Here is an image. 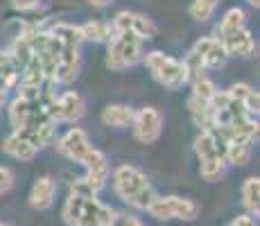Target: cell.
<instances>
[{"label": "cell", "instance_id": "obj_12", "mask_svg": "<svg viewBox=\"0 0 260 226\" xmlns=\"http://www.w3.org/2000/svg\"><path fill=\"white\" fill-rule=\"evenodd\" d=\"M217 41L224 45L229 57H251V54L256 52V41H253L251 32H249L247 27L226 34V37L217 39Z\"/></svg>", "mask_w": 260, "mask_h": 226}, {"label": "cell", "instance_id": "obj_31", "mask_svg": "<svg viewBox=\"0 0 260 226\" xmlns=\"http://www.w3.org/2000/svg\"><path fill=\"white\" fill-rule=\"evenodd\" d=\"M113 0H88V5H93V7H98V9H104V7H109Z\"/></svg>", "mask_w": 260, "mask_h": 226}, {"label": "cell", "instance_id": "obj_24", "mask_svg": "<svg viewBox=\"0 0 260 226\" xmlns=\"http://www.w3.org/2000/svg\"><path fill=\"white\" fill-rule=\"evenodd\" d=\"M217 5H219V0H192L190 3V16L194 18V21H199V23H206L208 18L215 14V9H217Z\"/></svg>", "mask_w": 260, "mask_h": 226}, {"label": "cell", "instance_id": "obj_33", "mask_svg": "<svg viewBox=\"0 0 260 226\" xmlns=\"http://www.w3.org/2000/svg\"><path fill=\"white\" fill-rule=\"evenodd\" d=\"M0 226H9V224H0Z\"/></svg>", "mask_w": 260, "mask_h": 226}, {"label": "cell", "instance_id": "obj_9", "mask_svg": "<svg viewBox=\"0 0 260 226\" xmlns=\"http://www.w3.org/2000/svg\"><path fill=\"white\" fill-rule=\"evenodd\" d=\"M91 147H93V145H91V140H88L86 132H84V129H79V127L68 129V132L57 140V152L61 154V156H66L68 160L79 163V165H82L84 156L91 152Z\"/></svg>", "mask_w": 260, "mask_h": 226}, {"label": "cell", "instance_id": "obj_17", "mask_svg": "<svg viewBox=\"0 0 260 226\" xmlns=\"http://www.w3.org/2000/svg\"><path fill=\"white\" fill-rule=\"evenodd\" d=\"M251 140H229L224 149L226 165H247L251 158Z\"/></svg>", "mask_w": 260, "mask_h": 226}, {"label": "cell", "instance_id": "obj_26", "mask_svg": "<svg viewBox=\"0 0 260 226\" xmlns=\"http://www.w3.org/2000/svg\"><path fill=\"white\" fill-rule=\"evenodd\" d=\"M111 226H145V224L141 222V217H136L132 213H116L111 219Z\"/></svg>", "mask_w": 260, "mask_h": 226}, {"label": "cell", "instance_id": "obj_19", "mask_svg": "<svg viewBox=\"0 0 260 226\" xmlns=\"http://www.w3.org/2000/svg\"><path fill=\"white\" fill-rule=\"evenodd\" d=\"M242 206L249 210L247 215H256L260 213V179L258 177H249L242 183Z\"/></svg>", "mask_w": 260, "mask_h": 226}, {"label": "cell", "instance_id": "obj_7", "mask_svg": "<svg viewBox=\"0 0 260 226\" xmlns=\"http://www.w3.org/2000/svg\"><path fill=\"white\" fill-rule=\"evenodd\" d=\"M132 132L138 143H143V145L154 143L163 132V115L154 107H143L141 111L134 113Z\"/></svg>", "mask_w": 260, "mask_h": 226}, {"label": "cell", "instance_id": "obj_20", "mask_svg": "<svg viewBox=\"0 0 260 226\" xmlns=\"http://www.w3.org/2000/svg\"><path fill=\"white\" fill-rule=\"evenodd\" d=\"M54 39H57L61 45H73V48H79V43L84 41L82 29L79 25H71V23H57L48 29Z\"/></svg>", "mask_w": 260, "mask_h": 226}, {"label": "cell", "instance_id": "obj_4", "mask_svg": "<svg viewBox=\"0 0 260 226\" xmlns=\"http://www.w3.org/2000/svg\"><path fill=\"white\" fill-rule=\"evenodd\" d=\"M143 61L149 73H152V77L156 79L161 86H166L170 90H179L186 84V68H183V63L179 61V59L154 50V52L143 54Z\"/></svg>", "mask_w": 260, "mask_h": 226}, {"label": "cell", "instance_id": "obj_16", "mask_svg": "<svg viewBox=\"0 0 260 226\" xmlns=\"http://www.w3.org/2000/svg\"><path fill=\"white\" fill-rule=\"evenodd\" d=\"M134 113L136 111H134L129 104H109L102 111V122L107 124V127H116V129L132 127Z\"/></svg>", "mask_w": 260, "mask_h": 226}, {"label": "cell", "instance_id": "obj_6", "mask_svg": "<svg viewBox=\"0 0 260 226\" xmlns=\"http://www.w3.org/2000/svg\"><path fill=\"white\" fill-rule=\"evenodd\" d=\"M50 120L54 124L57 122H77L84 113H86V102L79 93L75 90H66V93L57 95L48 107Z\"/></svg>", "mask_w": 260, "mask_h": 226}, {"label": "cell", "instance_id": "obj_3", "mask_svg": "<svg viewBox=\"0 0 260 226\" xmlns=\"http://www.w3.org/2000/svg\"><path fill=\"white\" fill-rule=\"evenodd\" d=\"M109 50H107V68L113 73H122V70L136 66L143 59V41L132 32H113L109 39Z\"/></svg>", "mask_w": 260, "mask_h": 226}, {"label": "cell", "instance_id": "obj_21", "mask_svg": "<svg viewBox=\"0 0 260 226\" xmlns=\"http://www.w3.org/2000/svg\"><path fill=\"white\" fill-rule=\"evenodd\" d=\"M79 29H82L84 41L104 43L113 37V27H111V23H107V21H91V23L82 25Z\"/></svg>", "mask_w": 260, "mask_h": 226}, {"label": "cell", "instance_id": "obj_28", "mask_svg": "<svg viewBox=\"0 0 260 226\" xmlns=\"http://www.w3.org/2000/svg\"><path fill=\"white\" fill-rule=\"evenodd\" d=\"M12 185H14V174H12V170H9V168H3V165H0V195L9 192V190H12Z\"/></svg>", "mask_w": 260, "mask_h": 226}, {"label": "cell", "instance_id": "obj_18", "mask_svg": "<svg viewBox=\"0 0 260 226\" xmlns=\"http://www.w3.org/2000/svg\"><path fill=\"white\" fill-rule=\"evenodd\" d=\"M3 149L9 154L12 158L16 160H32L34 156H37V149L32 147V145H27L23 138H18L16 134H9L7 138L3 140Z\"/></svg>", "mask_w": 260, "mask_h": 226}, {"label": "cell", "instance_id": "obj_14", "mask_svg": "<svg viewBox=\"0 0 260 226\" xmlns=\"http://www.w3.org/2000/svg\"><path fill=\"white\" fill-rule=\"evenodd\" d=\"M54 195H57V183L50 177H41L34 181L32 190H29V206L37 210H48L54 204Z\"/></svg>", "mask_w": 260, "mask_h": 226}, {"label": "cell", "instance_id": "obj_32", "mask_svg": "<svg viewBox=\"0 0 260 226\" xmlns=\"http://www.w3.org/2000/svg\"><path fill=\"white\" fill-rule=\"evenodd\" d=\"M244 3H249V5H251V7H258V5H260V0H244Z\"/></svg>", "mask_w": 260, "mask_h": 226}, {"label": "cell", "instance_id": "obj_22", "mask_svg": "<svg viewBox=\"0 0 260 226\" xmlns=\"http://www.w3.org/2000/svg\"><path fill=\"white\" fill-rule=\"evenodd\" d=\"M244 12L240 7H233V9H229L226 14H224V18L219 21V27H217V37L215 39H222V37H226V34H231V32H238V29H242L244 27Z\"/></svg>", "mask_w": 260, "mask_h": 226}, {"label": "cell", "instance_id": "obj_5", "mask_svg": "<svg viewBox=\"0 0 260 226\" xmlns=\"http://www.w3.org/2000/svg\"><path fill=\"white\" fill-rule=\"evenodd\" d=\"M147 213L156 219H183V222H192L199 215V204L186 197L168 195V197H154Z\"/></svg>", "mask_w": 260, "mask_h": 226}, {"label": "cell", "instance_id": "obj_2", "mask_svg": "<svg viewBox=\"0 0 260 226\" xmlns=\"http://www.w3.org/2000/svg\"><path fill=\"white\" fill-rule=\"evenodd\" d=\"M116 210L102 204L98 197H77L68 195L61 208V217L71 226H111Z\"/></svg>", "mask_w": 260, "mask_h": 226}, {"label": "cell", "instance_id": "obj_15", "mask_svg": "<svg viewBox=\"0 0 260 226\" xmlns=\"http://www.w3.org/2000/svg\"><path fill=\"white\" fill-rule=\"evenodd\" d=\"M18 138H23L27 145H32L34 149H43L48 147L50 143L54 140V122H48V124H39V127H25V129H18L14 132Z\"/></svg>", "mask_w": 260, "mask_h": 226}, {"label": "cell", "instance_id": "obj_13", "mask_svg": "<svg viewBox=\"0 0 260 226\" xmlns=\"http://www.w3.org/2000/svg\"><path fill=\"white\" fill-rule=\"evenodd\" d=\"M77 73H79V48L61 45V52L57 57V68H54V79L61 84H68L77 77Z\"/></svg>", "mask_w": 260, "mask_h": 226}, {"label": "cell", "instance_id": "obj_30", "mask_svg": "<svg viewBox=\"0 0 260 226\" xmlns=\"http://www.w3.org/2000/svg\"><path fill=\"white\" fill-rule=\"evenodd\" d=\"M231 224L233 226H256V219H253L251 215H238Z\"/></svg>", "mask_w": 260, "mask_h": 226}, {"label": "cell", "instance_id": "obj_29", "mask_svg": "<svg viewBox=\"0 0 260 226\" xmlns=\"http://www.w3.org/2000/svg\"><path fill=\"white\" fill-rule=\"evenodd\" d=\"M39 5V0H12V7L14 9H21V12H29Z\"/></svg>", "mask_w": 260, "mask_h": 226}, {"label": "cell", "instance_id": "obj_23", "mask_svg": "<svg viewBox=\"0 0 260 226\" xmlns=\"http://www.w3.org/2000/svg\"><path fill=\"white\" fill-rule=\"evenodd\" d=\"M224 172H226V160L222 156L199 160V174H202L204 181H217Z\"/></svg>", "mask_w": 260, "mask_h": 226}, {"label": "cell", "instance_id": "obj_25", "mask_svg": "<svg viewBox=\"0 0 260 226\" xmlns=\"http://www.w3.org/2000/svg\"><path fill=\"white\" fill-rule=\"evenodd\" d=\"M215 93H217V86H215L208 77H202V79H197V82H192V93H190V95H194V98L202 100V102L211 104V100H213Z\"/></svg>", "mask_w": 260, "mask_h": 226}, {"label": "cell", "instance_id": "obj_1", "mask_svg": "<svg viewBox=\"0 0 260 226\" xmlns=\"http://www.w3.org/2000/svg\"><path fill=\"white\" fill-rule=\"evenodd\" d=\"M111 183L118 197L138 210H147L152 199L156 197L147 177L134 165H118L111 174Z\"/></svg>", "mask_w": 260, "mask_h": 226}, {"label": "cell", "instance_id": "obj_11", "mask_svg": "<svg viewBox=\"0 0 260 226\" xmlns=\"http://www.w3.org/2000/svg\"><path fill=\"white\" fill-rule=\"evenodd\" d=\"M192 52L197 54L199 59H202V63H204V68H206V70L222 68L224 63H226V59H229V54H226V50H224V45L219 43L215 37H204V39H199V41L192 45Z\"/></svg>", "mask_w": 260, "mask_h": 226}, {"label": "cell", "instance_id": "obj_8", "mask_svg": "<svg viewBox=\"0 0 260 226\" xmlns=\"http://www.w3.org/2000/svg\"><path fill=\"white\" fill-rule=\"evenodd\" d=\"M111 27H113V32H132V34H136L141 41H147V39L156 37V25L149 21L147 16L136 14V12H127V9L116 14V18L111 21Z\"/></svg>", "mask_w": 260, "mask_h": 226}, {"label": "cell", "instance_id": "obj_27", "mask_svg": "<svg viewBox=\"0 0 260 226\" xmlns=\"http://www.w3.org/2000/svg\"><path fill=\"white\" fill-rule=\"evenodd\" d=\"M251 90H253V88L249 86V84H242V82H240V84H233V86L226 90V95H229L231 100H236V102L242 104L244 100H247V95L251 93Z\"/></svg>", "mask_w": 260, "mask_h": 226}, {"label": "cell", "instance_id": "obj_34", "mask_svg": "<svg viewBox=\"0 0 260 226\" xmlns=\"http://www.w3.org/2000/svg\"><path fill=\"white\" fill-rule=\"evenodd\" d=\"M226 226H233V224H226Z\"/></svg>", "mask_w": 260, "mask_h": 226}, {"label": "cell", "instance_id": "obj_10", "mask_svg": "<svg viewBox=\"0 0 260 226\" xmlns=\"http://www.w3.org/2000/svg\"><path fill=\"white\" fill-rule=\"evenodd\" d=\"M82 165H84V170H86V177H84V179H86L88 183H91L93 188L100 192V190L104 188V183L109 181V174H111L109 158L104 156V152H100V149L91 147V152L84 156Z\"/></svg>", "mask_w": 260, "mask_h": 226}]
</instances>
